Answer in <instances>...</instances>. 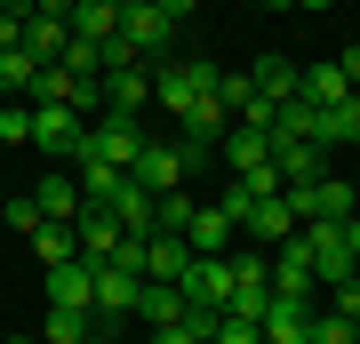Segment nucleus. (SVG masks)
Masks as SVG:
<instances>
[{"mask_svg":"<svg viewBox=\"0 0 360 344\" xmlns=\"http://www.w3.org/2000/svg\"><path fill=\"white\" fill-rule=\"evenodd\" d=\"M144 120L136 113H96L89 120V136H80V153H96V160H112V168H136V153H144Z\"/></svg>","mask_w":360,"mask_h":344,"instance_id":"1","label":"nucleus"},{"mask_svg":"<svg viewBox=\"0 0 360 344\" xmlns=\"http://www.w3.org/2000/svg\"><path fill=\"white\" fill-rule=\"evenodd\" d=\"M80 136H89V120H80L72 104H32V153L49 160V168H65L80 153Z\"/></svg>","mask_w":360,"mask_h":344,"instance_id":"2","label":"nucleus"},{"mask_svg":"<svg viewBox=\"0 0 360 344\" xmlns=\"http://www.w3.org/2000/svg\"><path fill=\"white\" fill-rule=\"evenodd\" d=\"M176 288H184L193 312H224V305H232V256H193Z\"/></svg>","mask_w":360,"mask_h":344,"instance_id":"3","label":"nucleus"},{"mask_svg":"<svg viewBox=\"0 0 360 344\" xmlns=\"http://www.w3.org/2000/svg\"><path fill=\"white\" fill-rule=\"evenodd\" d=\"M129 177L153 192V200H160V192H184V177H193V153H184V144H144Z\"/></svg>","mask_w":360,"mask_h":344,"instance_id":"4","label":"nucleus"},{"mask_svg":"<svg viewBox=\"0 0 360 344\" xmlns=\"http://www.w3.org/2000/svg\"><path fill=\"white\" fill-rule=\"evenodd\" d=\"M224 104L217 96H193V104H184V113H176V128H184V153H193V168L208 160V153H217V136H224Z\"/></svg>","mask_w":360,"mask_h":344,"instance_id":"5","label":"nucleus"},{"mask_svg":"<svg viewBox=\"0 0 360 344\" xmlns=\"http://www.w3.org/2000/svg\"><path fill=\"white\" fill-rule=\"evenodd\" d=\"M120 40H129V56L144 64V56H168V49H176V25H168L153 0H144V8H129V16H120Z\"/></svg>","mask_w":360,"mask_h":344,"instance_id":"6","label":"nucleus"},{"mask_svg":"<svg viewBox=\"0 0 360 344\" xmlns=\"http://www.w3.org/2000/svg\"><path fill=\"white\" fill-rule=\"evenodd\" d=\"M96 208H112V224H120V232H160V200H153V192H144L136 177H120V184L104 192Z\"/></svg>","mask_w":360,"mask_h":344,"instance_id":"7","label":"nucleus"},{"mask_svg":"<svg viewBox=\"0 0 360 344\" xmlns=\"http://www.w3.org/2000/svg\"><path fill=\"white\" fill-rule=\"evenodd\" d=\"M264 144H272L281 184H312V177H328V144H304V136H264Z\"/></svg>","mask_w":360,"mask_h":344,"instance_id":"8","label":"nucleus"},{"mask_svg":"<svg viewBox=\"0 0 360 344\" xmlns=\"http://www.w3.org/2000/svg\"><path fill=\"white\" fill-rule=\"evenodd\" d=\"M232 232H240V224H232L217 200H193V217H184V241H193V256H232Z\"/></svg>","mask_w":360,"mask_h":344,"instance_id":"9","label":"nucleus"},{"mask_svg":"<svg viewBox=\"0 0 360 344\" xmlns=\"http://www.w3.org/2000/svg\"><path fill=\"white\" fill-rule=\"evenodd\" d=\"M72 241H80V256H89V265H112V248L129 241V232L112 224V208H96V200H89V208L72 217Z\"/></svg>","mask_w":360,"mask_h":344,"instance_id":"10","label":"nucleus"},{"mask_svg":"<svg viewBox=\"0 0 360 344\" xmlns=\"http://www.w3.org/2000/svg\"><path fill=\"white\" fill-rule=\"evenodd\" d=\"M32 208H40L49 224H72V217H80L89 200H80V184L65 177V168H49V177H32Z\"/></svg>","mask_w":360,"mask_h":344,"instance_id":"11","label":"nucleus"},{"mask_svg":"<svg viewBox=\"0 0 360 344\" xmlns=\"http://www.w3.org/2000/svg\"><path fill=\"white\" fill-rule=\"evenodd\" d=\"M49 305H80V312H96V265H89V256L49 265Z\"/></svg>","mask_w":360,"mask_h":344,"instance_id":"12","label":"nucleus"},{"mask_svg":"<svg viewBox=\"0 0 360 344\" xmlns=\"http://www.w3.org/2000/svg\"><path fill=\"white\" fill-rule=\"evenodd\" d=\"M184 265H193L184 232H144V281H184Z\"/></svg>","mask_w":360,"mask_h":344,"instance_id":"13","label":"nucleus"},{"mask_svg":"<svg viewBox=\"0 0 360 344\" xmlns=\"http://www.w3.org/2000/svg\"><path fill=\"white\" fill-rule=\"evenodd\" d=\"M104 80V113H144L153 104V72L144 64H120V72H96Z\"/></svg>","mask_w":360,"mask_h":344,"instance_id":"14","label":"nucleus"},{"mask_svg":"<svg viewBox=\"0 0 360 344\" xmlns=\"http://www.w3.org/2000/svg\"><path fill=\"white\" fill-rule=\"evenodd\" d=\"M296 96H304V104H345L352 80H345V64H336V56H321V64H304V72H296Z\"/></svg>","mask_w":360,"mask_h":344,"instance_id":"15","label":"nucleus"},{"mask_svg":"<svg viewBox=\"0 0 360 344\" xmlns=\"http://www.w3.org/2000/svg\"><path fill=\"white\" fill-rule=\"evenodd\" d=\"M217 153H224V168H232V177H248V168H264L272 160V144H264V128H224V136H217Z\"/></svg>","mask_w":360,"mask_h":344,"instance_id":"16","label":"nucleus"},{"mask_svg":"<svg viewBox=\"0 0 360 344\" xmlns=\"http://www.w3.org/2000/svg\"><path fill=\"white\" fill-rule=\"evenodd\" d=\"M288 232H296V208L281 200V192H272V200H257V208H248V224H240V241H264V248H281Z\"/></svg>","mask_w":360,"mask_h":344,"instance_id":"17","label":"nucleus"},{"mask_svg":"<svg viewBox=\"0 0 360 344\" xmlns=\"http://www.w3.org/2000/svg\"><path fill=\"white\" fill-rule=\"evenodd\" d=\"M136 288H144V272H129V265H96V312H136Z\"/></svg>","mask_w":360,"mask_h":344,"instance_id":"18","label":"nucleus"},{"mask_svg":"<svg viewBox=\"0 0 360 344\" xmlns=\"http://www.w3.org/2000/svg\"><path fill=\"white\" fill-rule=\"evenodd\" d=\"M184 312H193V305H184L176 281H144L136 288V320H144V329H168V320H184Z\"/></svg>","mask_w":360,"mask_h":344,"instance_id":"19","label":"nucleus"},{"mask_svg":"<svg viewBox=\"0 0 360 344\" xmlns=\"http://www.w3.org/2000/svg\"><path fill=\"white\" fill-rule=\"evenodd\" d=\"M304 329H312V305H288V296H272L264 320H257L264 344H304Z\"/></svg>","mask_w":360,"mask_h":344,"instance_id":"20","label":"nucleus"},{"mask_svg":"<svg viewBox=\"0 0 360 344\" xmlns=\"http://www.w3.org/2000/svg\"><path fill=\"white\" fill-rule=\"evenodd\" d=\"M248 80H257V96L272 104V113H281V104H296V64H288V56H272V49H264Z\"/></svg>","mask_w":360,"mask_h":344,"instance_id":"21","label":"nucleus"},{"mask_svg":"<svg viewBox=\"0 0 360 344\" xmlns=\"http://www.w3.org/2000/svg\"><path fill=\"white\" fill-rule=\"evenodd\" d=\"M112 32H120V8H112V0H72V40H96V49H104Z\"/></svg>","mask_w":360,"mask_h":344,"instance_id":"22","label":"nucleus"},{"mask_svg":"<svg viewBox=\"0 0 360 344\" xmlns=\"http://www.w3.org/2000/svg\"><path fill=\"white\" fill-rule=\"evenodd\" d=\"M40 336H49V344H80V336H96V312H80V305H49Z\"/></svg>","mask_w":360,"mask_h":344,"instance_id":"23","label":"nucleus"},{"mask_svg":"<svg viewBox=\"0 0 360 344\" xmlns=\"http://www.w3.org/2000/svg\"><path fill=\"white\" fill-rule=\"evenodd\" d=\"M32 256H40V265H72V256H80L72 224H49V217H40V224H32Z\"/></svg>","mask_w":360,"mask_h":344,"instance_id":"24","label":"nucleus"},{"mask_svg":"<svg viewBox=\"0 0 360 344\" xmlns=\"http://www.w3.org/2000/svg\"><path fill=\"white\" fill-rule=\"evenodd\" d=\"M65 40H72V25H56V16H32V25H25L32 64H56V56H65Z\"/></svg>","mask_w":360,"mask_h":344,"instance_id":"25","label":"nucleus"},{"mask_svg":"<svg viewBox=\"0 0 360 344\" xmlns=\"http://www.w3.org/2000/svg\"><path fill=\"white\" fill-rule=\"evenodd\" d=\"M304 344H360V336H352V320H345V312L312 305V329H304Z\"/></svg>","mask_w":360,"mask_h":344,"instance_id":"26","label":"nucleus"},{"mask_svg":"<svg viewBox=\"0 0 360 344\" xmlns=\"http://www.w3.org/2000/svg\"><path fill=\"white\" fill-rule=\"evenodd\" d=\"M32 49H0V96H16V89H32Z\"/></svg>","mask_w":360,"mask_h":344,"instance_id":"27","label":"nucleus"},{"mask_svg":"<svg viewBox=\"0 0 360 344\" xmlns=\"http://www.w3.org/2000/svg\"><path fill=\"white\" fill-rule=\"evenodd\" d=\"M208 344H257V320H240V312H217V329H208Z\"/></svg>","mask_w":360,"mask_h":344,"instance_id":"28","label":"nucleus"},{"mask_svg":"<svg viewBox=\"0 0 360 344\" xmlns=\"http://www.w3.org/2000/svg\"><path fill=\"white\" fill-rule=\"evenodd\" d=\"M217 208H224V217H232V224H248V208H257V192H248L240 177H232V184L217 192Z\"/></svg>","mask_w":360,"mask_h":344,"instance_id":"29","label":"nucleus"},{"mask_svg":"<svg viewBox=\"0 0 360 344\" xmlns=\"http://www.w3.org/2000/svg\"><path fill=\"white\" fill-rule=\"evenodd\" d=\"M0 224H8V232H25V241H32V224H40V208H32V192H16V200L0 208Z\"/></svg>","mask_w":360,"mask_h":344,"instance_id":"30","label":"nucleus"},{"mask_svg":"<svg viewBox=\"0 0 360 344\" xmlns=\"http://www.w3.org/2000/svg\"><path fill=\"white\" fill-rule=\"evenodd\" d=\"M184 217H193V192H160V232H184Z\"/></svg>","mask_w":360,"mask_h":344,"instance_id":"31","label":"nucleus"},{"mask_svg":"<svg viewBox=\"0 0 360 344\" xmlns=\"http://www.w3.org/2000/svg\"><path fill=\"white\" fill-rule=\"evenodd\" d=\"M328 312H345V320H360V272H352V281H336V288H328Z\"/></svg>","mask_w":360,"mask_h":344,"instance_id":"32","label":"nucleus"},{"mask_svg":"<svg viewBox=\"0 0 360 344\" xmlns=\"http://www.w3.org/2000/svg\"><path fill=\"white\" fill-rule=\"evenodd\" d=\"M0 144H32V113H8L0 104Z\"/></svg>","mask_w":360,"mask_h":344,"instance_id":"33","label":"nucleus"},{"mask_svg":"<svg viewBox=\"0 0 360 344\" xmlns=\"http://www.w3.org/2000/svg\"><path fill=\"white\" fill-rule=\"evenodd\" d=\"M153 8L168 16V25H193V8H200V0H153Z\"/></svg>","mask_w":360,"mask_h":344,"instance_id":"34","label":"nucleus"},{"mask_svg":"<svg viewBox=\"0 0 360 344\" xmlns=\"http://www.w3.org/2000/svg\"><path fill=\"white\" fill-rule=\"evenodd\" d=\"M0 49H25V25L16 16H0Z\"/></svg>","mask_w":360,"mask_h":344,"instance_id":"35","label":"nucleus"},{"mask_svg":"<svg viewBox=\"0 0 360 344\" xmlns=\"http://www.w3.org/2000/svg\"><path fill=\"white\" fill-rule=\"evenodd\" d=\"M336 64H345V80H352V89H360V40H352V49L336 56Z\"/></svg>","mask_w":360,"mask_h":344,"instance_id":"36","label":"nucleus"},{"mask_svg":"<svg viewBox=\"0 0 360 344\" xmlns=\"http://www.w3.org/2000/svg\"><path fill=\"white\" fill-rule=\"evenodd\" d=\"M345 248H352V265H360V208L345 217Z\"/></svg>","mask_w":360,"mask_h":344,"instance_id":"37","label":"nucleus"},{"mask_svg":"<svg viewBox=\"0 0 360 344\" xmlns=\"http://www.w3.org/2000/svg\"><path fill=\"white\" fill-rule=\"evenodd\" d=\"M0 16H16V25H32V0H0Z\"/></svg>","mask_w":360,"mask_h":344,"instance_id":"38","label":"nucleus"},{"mask_svg":"<svg viewBox=\"0 0 360 344\" xmlns=\"http://www.w3.org/2000/svg\"><path fill=\"white\" fill-rule=\"evenodd\" d=\"M296 8H336V0H296Z\"/></svg>","mask_w":360,"mask_h":344,"instance_id":"39","label":"nucleus"},{"mask_svg":"<svg viewBox=\"0 0 360 344\" xmlns=\"http://www.w3.org/2000/svg\"><path fill=\"white\" fill-rule=\"evenodd\" d=\"M112 8H120V16H129V8H144V0H112Z\"/></svg>","mask_w":360,"mask_h":344,"instance_id":"40","label":"nucleus"},{"mask_svg":"<svg viewBox=\"0 0 360 344\" xmlns=\"http://www.w3.org/2000/svg\"><path fill=\"white\" fill-rule=\"evenodd\" d=\"M248 8H281V0H248Z\"/></svg>","mask_w":360,"mask_h":344,"instance_id":"41","label":"nucleus"},{"mask_svg":"<svg viewBox=\"0 0 360 344\" xmlns=\"http://www.w3.org/2000/svg\"><path fill=\"white\" fill-rule=\"evenodd\" d=\"M0 344H25V336H0Z\"/></svg>","mask_w":360,"mask_h":344,"instance_id":"42","label":"nucleus"},{"mask_svg":"<svg viewBox=\"0 0 360 344\" xmlns=\"http://www.w3.org/2000/svg\"><path fill=\"white\" fill-rule=\"evenodd\" d=\"M352 336H360V320H352Z\"/></svg>","mask_w":360,"mask_h":344,"instance_id":"43","label":"nucleus"},{"mask_svg":"<svg viewBox=\"0 0 360 344\" xmlns=\"http://www.w3.org/2000/svg\"><path fill=\"white\" fill-rule=\"evenodd\" d=\"M80 344H96V336H80Z\"/></svg>","mask_w":360,"mask_h":344,"instance_id":"44","label":"nucleus"},{"mask_svg":"<svg viewBox=\"0 0 360 344\" xmlns=\"http://www.w3.org/2000/svg\"><path fill=\"white\" fill-rule=\"evenodd\" d=\"M257 344H264V336H257Z\"/></svg>","mask_w":360,"mask_h":344,"instance_id":"45","label":"nucleus"}]
</instances>
